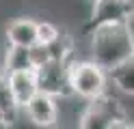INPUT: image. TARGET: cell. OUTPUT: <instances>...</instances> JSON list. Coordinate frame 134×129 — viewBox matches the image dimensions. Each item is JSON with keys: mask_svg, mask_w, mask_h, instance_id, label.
Instances as JSON below:
<instances>
[{"mask_svg": "<svg viewBox=\"0 0 134 129\" xmlns=\"http://www.w3.org/2000/svg\"><path fill=\"white\" fill-rule=\"evenodd\" d=\"M7 41L9 45L35 47L39 43V22H35L32 17H15L7 26Z\"/></svg>", "mask_w": 134, "mask_h": 129, "instance_id": "52a82bcc", "label": "cell"}, {"mask_svg": "<svg viewBox=\"0 0 134 129\" xmlns=\"http://www.w3.org/2000/svg\"><path fill=\"white\" fill-rule=\"evenodd\" d=\"M0 129H2V127H0Z\"/></svg>", "mask_w": 134, "mask_h": 129, "instance_id": "ac0fdd59", "label": "cell"}, {"mask_svg": "<svg viewBox=\"0 0 134 129\" xmlns=\"http://www.w3.org/2000/svg\"><path fill=\"white\" fill-rule=\"evenodd\" d=\"M91 34V60H95L97 65H102L106 71L115 69L121 65L123 60L134 56L132 47V37L128 24H104L95 26L89 30Z\"/></svg>", "mask_w": 134, "mask_h": 129, "instance_id": "6da1fadb", "label": "cell"}, {"mask_svg": "<svg viewBox=\"0 0 134 129\" xmlns=\"http://www.w3.org/2000/svg\"><path fill=\"white\" fill-rule=\"evenodd\" d=\"M119 118H123L119 103L106 93L104 97L87 103V108L78 118L76 129H113Z\"/></svg>", "mask_w": 134, "mask_h": 129, "instance_id": "277c9868", "label": "cell"}, {"mask_svg": "<svg viewBox=\"0 0 134 129\" xmlns=\"http://www.w3.org/2000/svg\"><path fill=\"white\" fill-rule=\"evenodd\" d=\"M108 75H110V84L119 93L134 97V56L123 60V63L117 65L115 69H110Z\"/></svg>", "mask_w": 134, "mask_h": 129, "instance_id": "9c48e42d", "label": "cell"}, {"mask_svg": "<svg viewBox=\"0 0 134 129\" xmlns=\"http://www.w3.org/2000/svg\"><path fill=\"white\" fill-rule=\"evenodd\" d=\"M110 75L95 60H71V88L74 97L95 101L106 95Z\"/></svg>", "mask_w": 134, "mask_h": 129, "instance_id": "7a4b0ae2", "label": "cell"}, {"mask_svg": "<svg viewBox=\"0 0 134 129\" xmlns=\"http://www.w3.org/2000/svg\"><path fill=\"white\" fill-rule=\"evenodd\" d=\"M93 2H97V0H93Z\"/></svg>", "mask_w": 134, "mask_h": 129, "instance_id": "e0dca14e", "label": "cell"}, {"mask_svg": "<svg viewBox=\"0 0 134 129\" xmlns=\"http://www.w3.org/2000/svg\"><path fill=\"white\" fill-rule=\"evenodd\" d=\"M24 69H35V58H32V47L22 45H9L4 56V71H24Z\"/></svg>", "mask_w": 134, "mask_h": 129, "instance_id": "30bf717a", "label": "cell"}, {"mask_svg": "<svg viewBox=\"0 0 134 129\" xmlns=\"http://www.w3.org/2000/svg\"><path fill=\"white\" fill-rule=\"evenodd\" d=\"M0 127H2V129L9 127V123H7V118H4V114H2V110H0Z\"/></svg>", "mask_w": 134, "mask_h": 129, "instance_id": "9a60e30c", "label": "cell"}, {"mask_svg": "<svg viewBox=\"0 0 134 129\" xmlns=\"http://www.w3.org/2000/svg\"><path fill=\"white\" fill-rule=\"evenodd\" d=\"M22 112L26 114V118L37 129L56 127V123H58V103H56V97H52V95H48L43 90H39L35 97L22 108Z\"/></svg>", "mask_w": 134, "mask_h": 129, "instance_id": "8992f818", "label": "cell"}, {"mask_svg": "<svg viewBox=\"0 0 134 129\" xmlns=\"http://www.w3.org/2000/svg\"><path fill=\"white\" fill-rule=\"evenodd\" d=\"M113 129H134V123H130V120L128 118H119V120H117V123H115V127Z\"/></svg>", "mask_w": 134, "mask_h": 129, "instance_id": "4fadbf2b", "label": "cell"}, {"mask_svg": "<svg viewBox=\"0 0 134 129\" xmlns=\"http://www.w3.org/2000/svg\"><path fill=\"white\" fill-rule=\"evenodd\" d=\"M9 75V84H11V90L18 99L20 108H24L26 103L35 97V95L41 90L39 88V77L35 69H24V71H11L7 73Z\"/></svg>", "mask_w": 134, "mask_h": 129, "instance_id": "ba28073f", "label": "cell"}, {"mask_svg": "<svg viewBox=\"0 0 134 129\" xmlns=\"http://www.w3.org/2000/svg\"><path fill=\"white\" fill-rule=\"evenodd\" d=\"M132 13H134L132 0H97V2H93L89 30L104 24H128Z\"/></svg>", "mask_w": 134, "mask_h": 129, "instance_id": "5b68a950", "label": "cell"}, {"mask_svg": "<svg viewBox=\"0 0 134 129\" xmlns=\"http://www.w3.org/2000/svg\"><path fill=\"white\" fill-rule=\"evenodd\" d=\"M39 77V88L52 97H74L71 88V60H50L35 69Z\"/></svg>", "mask_w": 134, "mask_h": 129, "instance_id": "3957f363", "label": "cell"}, {"mask_svg": "<svg viewBox=\"0 0 134 129\" xmlns=\"http://www.w3.org/2000/svg\"><path fill=\"white\" fill-rule=\"evenodd\" d=\"M128 28H130V37H132V47H134V13H132V17L128 20Z\"/></svg>", "mask_w": 134, "mask_h": 129, "instance_id": "5bb4252c", "label": "cell"}, {"mask_svg": "<svg viewBox=\"0 0 134 129\" xmlns=\"http://www.w3.org/2000/svg\"><path fill=\"white\" fill-rule=\"evenodd\" d=\"M61 34H63V32L58 30L54 24H50V22H39V43L50 45V43H54Z\"/></svg>", "mask_w": 134, "mask_h": 129, "instance_id": "7c38bea8", "label": "cell"}, {"mask_svg": "<svg viewBox=\"0 0 134 129\" xmlns=\"http://www.w3.org/2000/svg\"><path fill=\"white\" fill-rule=\"evenodd\" d=\"M0 110H2V114H4V118H7V123H9V125L15 120L18 112L22 110L20 103H18V99H15V95H13V90H11L7 71L0 73Z\"/></svg>", "mask_w": 134, "mask_h": 129, "instance_id": "8fae6325", "label": "cell"}, {"mask_svg": "<svg viewBox=\"0 0 134 129\" xmlns=\"http://www.w3.org/2000/svg\"><path fill=\"white\" fill-rule=\"evenodd\" d=\"M46 129H56V127H46Z\"/></svg>", "mask_w": 134, "mask_h": 129, "instance_id": "2e32d148", "label": "cell"}]
</instances>
